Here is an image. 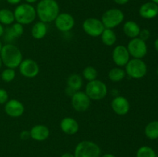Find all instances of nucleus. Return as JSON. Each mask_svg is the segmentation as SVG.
Wrapping results in <instances>:
<instances>
[{
	"label": "nucleus",
	"mask_w": 158,
	"mask_h": 157,
	"mask_svg": "<svg viewBox=\"0 0 158 157\" xmlns=\"http://www.w3.org/2000/svg\"><path fill=\"white\" fill-rule=\"evenodd\" d=\"M35 11L40 21L49 23L55 21L60 14V6L56 0H40L37 4Z\"/></svg>",
	"instance_id": "f257e3e1"
},
{
	"label": "nucleus",
	"mask_w": 158,
	"mask_h": 157,
	"mask_svg": "<svg viewBox=\"0 0 158 157\" xmlns=\"http://www.w3.org/2000/svg\"><path fill=\"white\" fill-rule=\"evenodd\" d=\"M0 57L5 66L13 69L19 67L23 61V54L20 49L11 43L2 46L0 52Z\"/></svg>",
	"instance_id": "f03ea898"
},
{
	"label": "nucleus",
	"mask_w": 158,
	"mask_h": 157,
	"mask_svg": "<svg viewBox=\"0 0 158 157\" xmlns=\"http://www.w3.org/2000/svg\"><path fill=\"white\" fill-rule=\"evenodd\" d=\"M13 12L15 21L23 26L33 22L37 16L35 8L29 3H23L19 5Z\"/></svg>",
	"instance_id": "7ed1b4c3"
},
{
	"label": "nucleus",
	"mask_w": 158,
	"mask_h": 157,
	"mask_svg": "<svg viewBox=\"0 0 158 157\" xmlns=\"http://www.w3.org/2000/svg\"><path fill=\"white\" fill-rule=\"evenodd\" d=\"M73 154L75 157H100L101 149L97 143L83 140L77 145Z\"/></svg>",
	"instance_id": "20e7f679"
},
{
	"label": "nucleus",
	"mask_w": 158,
	"mask_h": 157,
	"mask_svg": "<svg viewBox=\"0 0 158 157\" xmlns=\"http://www.w3.org/2000/svg\"><path fill=\"white\" fill-rule=\"evenodd\" d=\"M126 75L135 79L143 78L148 72V66L145 62L140 58H132L125 66Z\"/></svg>",
	"instance_id": "39448f33"
},
{
	"label": "nucleus",
	"mask_w": 158,
	"mask_h": 157,
	"mask_svg": "<svg viewBox=\"0 0 158 157\" xmlns=\"http://www.w3.org/2000/svg\"><path fill=\"white\" fill-rule=\"evenodd\" d=\"M85 92L91 100H101L107 95V86L103 82L97 78L88 82Z\"/></svg>",
	"instance_id": "423d86ee"
},
{
	"label": "nucleus",
	"mask_w": 158,
	"mask_h": 157,
	"mask_svg": "<svg viewBox=\"0 0 158 157\" xmlns=\"http://www.w3.org/2000/svg\"><path fill=\"white\" fill-rule=\"evenodd\" d=\"M101 22L106 29H114L124 20V14L119 9H110L103 14Z\"/></svg>",
	"instance_id": "0eeeda50"
},
{
	"label": "nucleus",
	"mask_w": 158,
	"mask_h": 157,
	"mask_svg": "<svg viewBox=\"0 0 158 157\" xmlns=\"http://www.w3.org/2000/svg\"><path fill=\"white\" fill-rule=\"evenodd\" d=\"M127 50L130 55L134 58H142L148 53V46L146 42L139 37L131 38L127 45Z\"/></svg>",
	"instance_id": "6e6552de"
},
{
	"label": "nucleus",
	"mask_w": 158,
	"mask_h": 157,
	"mask_svg": "<svg viewBox=\"0 0 158 157\" xmlns=\"http://www.w3.org/2000/svg\"><path fill=\"white\" fill-rule=\"evenodd\" d=\"M83 31L91 37H99L105 29L101 20L96 18H88L82 25Z\"/></svg>",
	"instance_id": "1a4fd4ad"
},
{
	"label": "nucleus",
	"mask_w": 158,
	"mask_h": 157,
	"mask_svg": "<svg viewBox=\"0 0 158 157\" xmlns=\"http://www.w3.org/2000/svg\"><path fill=\"white\" fill-rule=\"evenodd\" d=\"M91 99L85 92L77 91L71 96V105L77 112H85L89 108Z\"/></svg>",
	"instance_id": "9d476101"
},
{
	"label": "nucleus",
	"mask_w": 158,
	"mask_h": 157,
	"mask_svg": "<svg viewBox=\"0 0 158 157\" xmlns=\"http://www.w3.org/2000/svg\"><path fill=\"white\" fill-rule=\"evenodd\" d=\"M19 69L23 76L29 78H35L40 72V66L38 63L31 58L23 59L19 66Z\"/></svg>",
	"instance_id": "9b49d317"
},
{
	"label": "nucleus",
	"mask_w": 158,
	"mask_h": 157,
	"mask_svg": "<svg viewBox=\"0 0 158 157\" xmlns=\"http://www.w3.org/2000/svg\"><path fill=\"white\" fill-rule=\"evenodd\" d=\"M55 26L59 31L66 32L73 29L75 26V19L69 13H60L55 19Z\"/></svg>",
	"instance_id": "f8f14e48"
},
{
	"label": "nucleus",
	"mask_w": 158,
	"mask_h": 157,
	"mask_svg": "<svg viewBox=\"0 0 158 157\" xmlns=\"http://www.w3.org/2000/svg\"><path fill=\"white\" fill-rule=\"evenodd\" d=\"M130 53L127 48L122 45L117 46L112 52V58L114 62L119 67L125 66L130 60Z\"/></svg>",
	"instance_id": "ddd939ff"
},
{
	"label": "nucleus",
	"mask_w": 158,
	"mask_h": 157,
	"mask_svg": "<svg viewBox=\"0 0 158 157\" xmlns=\"http://www.w3.org/2000/svg\"><path fill=\"white\" fill-rule=\"evenodd\" d=\"M5 112L9 116L12 118H18L22 116L25 112L24 105L17 99L8 100L5 104Z\"/></svg>",
	"instance_id": "4468645a"
},
{
	"label": "nucleus",
	"mask_w": 158,
	"mask_h": 157,
	"mask_svg": "<svg viewBox=\"0 0 158 157\" xmlns=\"http://www.w3.org/2000/svg\"><path fill=\"white\" fill-rule=\"evenodd\" d=\"M130 103L127 99L122 95H118L114 98L111 102V108L116 114L124 115L130 111Z\"/></svg>",
	"instance_id": "2eb2a0df"
},
{
	"label": "nucleus",
	"mask_w": 158,
	"mask_h": 157,
	"mask_svg": "<svg viewBox=\"0 0 158 157\" xmlns=\"http://www.w3.org/2000/svg\"><path fill=\"white\" fill-rule=\"evenodd\" d=\"M30 138L38 142L45 141L47 139L50 134L49 128L45 125L39 124L32 126L30 129Z\"/></svg>",
	"instance_id": "dca6fc26"
},
{
	"label": "nucleus",
	"mask_w": 158,
	"mask_h": 157,
	"mask_svg": "<svg viewBox=\"0 0 158 157\" xmlns=\"http://www.w3.org/2000/svg\"><path fill=\"white\" fill-rule=\"evenodd\" d=\"M140 16L146 19H151L158 15V5L153 2H145L139 9Z\"/></svg>",
	"instance_id": "f3484780"
},
{
	"label": "nucleus",
	"mask_w": 158,
	"mask_h": 157,
	"mask_svg": "<svg viewBox=\"0 0 158 157\" xmlns=\"http://www.w3.org/2000/svg\"><path fill=\"white\" fill-rule=\"evenodd\" d=\"M60 129L67 135H74L80 129L79 123L72 117H65L60 122Z\"/></svg>",
	"instance_id": "a211bd4d"
},
{
	"label": "nucleus",
	"mask_w": 158,
	"mask_h": 157,
	"mask_svg": "<svg viewBox=\"0 0 158 157\" xmlns=\"http://www.w3.org/2000/svg\"><path fill=\"white\" fill-rule=\"evenodd\" d=\"M67 90L71 92V96L73 94L77 91H80L83 84V80L81 75L78 74H72L67 78Z\"/></svg>",
	"instance_id": "6ab92c4d"
},
{
	"label": "nucleus",
	"mask_w": 158,
	"mask_h": 157,
	"mask_svg": "<svg viewBox=\"0 0 158 157\" xmlns=\"http://www.w3.org/2000/svg\"><path fill=\"white\" fill-rule=\"evenodd\" d=\"M140 27L136 22L127 21L123 26V31L125 35L131 38H137L139 36L140 32Z\"/></svg>",
	"instance_id": "aec40b11"
},
{
	"label": "nucleus",
	"mask_w": 158,
	"mask_h": 157,
	"mask_svg": "<svg viewBox=\"0 0 158 157\" xmlns=\"http://www.w3.org/2000/svg\"><path fill=\"white\" fill-rule=\"evenodd\" d=\"M24 32V29L23 26L20 23H14L12 24L11 27H9L5 30V34H6V39L7 41H12L14 38H19L21 36Z\"/></svg>",
	"instance_id": "412c9836"
},
{
	"label": "nucleus",
	"mask_w": 158,
	"mask_h": 157,
	"mask_svg": "<svg viewBox=\"0 0 158 157\" xmlns=\"http://www.w3.org/2000/svg\"><path fill=\"white\" fill-rule=\"evenodd\" d=\"M48 28L46 23L40 21L33 25L31 30L32 36L35 39H42L47 34Z\"/></svg>",
	"instance_id": "4be33fe9"
},
{
	"label": "nucleus",
	"mask_w": 158,
	"mask_h": 157,
	"mask_svg": "<svg viewBox=\"0 0 158 157\" xmlns=\"http://www.w3.org/2000/svg\"><path fill=\"white\" fill-rule=\"evenodd\" d=\"M101 41L105 46H112L117 42V35L115 32L111 29H106L103 30L102 34L100 35Z\"/></svg>",
	"instance_id": "5701e85b"
},
{
	"label": "nucleus",
	"mask_w": 158,
	"mask_h": 157,
	"mask_svg": "<svg viewBox=\"0 0 158 157\" xmlns=\"http://www.w3.org/2000/svg\"><path fill=\"white\" fill-rule=\"evenodd\" d=\"M144 133L149 139L154 140L158 139V120L150 122L145 127Z\"/></svg>",
	"instance_id": "b1692460"
},
{
	"label": "nucleus",
	"mask_w": 158,
	"mask_h": 157,
	"mask_svg": "<svg viewBox=\"0 0 158 157\" xmlns=\"http://www.w3.org/2000/svg\"><path fill=\"white\" fill-rule=\"evenodd\" d=\"M125 76H126V72L121 67L113 68L108 72V78L114 83L122 81Z\"/></svg>",
	"instance_id": "393cba45"
},
{
	"label": "nucleus",
	"mask_w": 158,
	"mask_h": 157,
	"mask_svg": "<svg viewBox=\"0 0 158 157\" xmlns=\"http://www.w3.org/2000/svg\"><path fill=\"white\" fill-rule=\"evenodd\" d=\"M15 21L14 12L10 9H0V23L6 26L12 25Z\"/></svg>",
	"instance_id": "a878e982"
},
{
	"label": "nucleus",
	"mask_w": 158,
	"mask_h": 157,
	"mask_svg": "<svg viewBox=\"0 0 158 157\" xmlns=\"http://www.w3.org/2000/svg\"><path fill=\"white\" fill-rule=\"evenodd\" d=\"M98 72L94 66H86L83 70V77L88 82L97 79Z\"/></svg>",
	"instance_id": "bb28decb"
},
{
	"label": "nucleus",
	"mask_w": 158,
	"mask_h": 157,
	"mask_svg": "<svg viewBox=\"0 0 158 157\" xmlns=\"http://www.w3.org/2000/svg\"><path fill=\"white\" fill-rule=\"evenodd\" d=\"M137 157H157L156 152L151 147L148 146H141L137 152Z\"/></svg>",
	"instance_id": "cd10ccee"
},
{
	"label": "nucleus",
	"mask_w": 158,
	"mask_h": 157,
	"mask_svg": "<svg viewBox=\"0 0 158 157\" xmlns=\"http://www.w3.org/2000/svg\"><path fill=\"white\" fill-rule=\"evenodd\" d=\"M15 77V69H10V68H6V69L2 71L1 74V78L2 81L6 83H10L13 81Z\"/></svg>",
	"instance_id": "c85d7f7f"
},
{
	"label": "nucleus",
	"mask_w": 158,
	"mask_h": 157,
	"mask_svg": "<svg viewBox=\"0 0 158 157\" xmlns=\"http://www.w3.org/2000/svg\"><path fill=\"white\" fill-rule=\"evenodd\" d=\"M9 100V94L5 89L0 88V105L6 104Z\"/></svg>",
	"instance_id": "c756f323"
},
{
	"label": "nucleus",
	"mask_w": 158,
	"mask_h": 157,
	"mask_svg": "<svg viewBox=\"0 0 158 157\" xmlns=\"http://www.w3.org/2000/svg\"><path fill=\"white\" fill-rule=\"evenodd\" d=\"M150 36H151V32H150V31L148 30V29H141V30H140L138 37L140 38H141L142 40H143V41L146 42L147 40L150 38Z\"/></svg>",
	"instance_id": "7c9ffc66"
},
{
	"label": "nucleus",
	"mask_w": 158,
	"mask_h": 157,
	"mask_svg": "<svg viewBox=\"0 0 158 157\" xmlns=\"http://www.w3.org/2000/svg\"><path fill=\"white\" fill-rule=\"evenodd\" d=\"M29 138H30V132L27 130L22 131L20 133V139L23 140H27Z\"/></svg>",
	"instance_id": "2f4dec72"
},
{
	"label": "nucleus",
	"mask_w": 158,
	"mask_h": 157,
	"mask_svg": "<svg viewBox=\"0 0 158 157\" xmlns=\"http://www.w3.org/2000/svg\"><path fill=\"white\" fill-rule=\"evenodd\" d=\"M114 2H116L117 4L123 6V5L127 4V3L130 0H114Z\"/></svg>",
	"instance_id": "473e14b6"
},
{
	"label": "nucleus",
	"mask_w": 158,
	"mask_h": 157,
	"mask_svg": "<svg viewBox=\"0 0 158 157\" xmlns=\"http://www.w3.org/2000/svg\"><path fill=\"white\" fill-rule=\"evenodd\" d=\"M8 2V3L11 5H18L22 0H6Z\"/></svg>",
	"instance_id": "72a5a7b5"
},
{
	"label": "nucleus",
	"mask_w": 158,
	"mask_h": 157,
	"mask_svg": "<svg viewBox=\"0 0 158 157\" xmlns=\"http://www.w3.org/2000/svg\"><path fill=\"white\" fill-rule=\"evenodd\" d=\"M4 33H5L4 27H3L2 24H1V23H0V37L2 36V35H4Z\"/></svg>",
	"instance_id": "f704fd0d"
},
{
	"label": "nucleus",
	"mask_w": 158,
	"mask_h": 157,
	"mask_svg": "<svg viewBox=\"0 0 158 157\" xmlns=\"http://www.w3.org/2000/svg\"><path fill=\"white\" fill-rule=\"evenodd\" d=\"M61 157H75L74 156V154L70 153V152H66V153L63 154L61 155Z\"/></svg>",
	"instance_id": "c9c22d12"
},
{
	"label": "nucleus",
	"mask_w": 158,
	"mask_h": 157,
	"mask_svg": "<svg viewBox=\"0 0 158 157\" xmlns=\"http://www.w3.org/2000/svg\"><path fill=\"white\" fill-rule=\"evenodd\" d=\"M154 49H155V50L158 52V38H157V39L154 41Z\"/></svg>",
	"instance_id": "e433bc0d"
},
{
	"label": "nucleus",
	"mask_w": 158,
	"mask_h": 157,
	"mask_svg": "<svg viewBox=\"0 0 158 157\" xmlns=\"http://www.w3.org/2000/svg\"><path fill=\"white\" fill-rule=\"evenodd\" d=\"M101 157H116V156L111 153H106V154H104L103 155H102Z\"/></svg>",
	"instance_id": "4c0bfd02"
},
{
	"label": "nucleus",
	"mask_w": 158,
	"mask_h": 157,
	"mask_svg": "<svg viewBox=\"0 0 158 157\" xmlns=\"http://www.w3.org/2000/svg\"><path fill=\"white\" fill-rule=\"evenodd\" d=\"M26 2V3H29V4H32V3H35V2H37L38 0H25Z\"/></svg>",
	"instance_id": "58836bf2"
},
{
	"label": "nucleus",
	"mask_w": 158,
	"mask_h": 157,
	"mask_svg": "<svg viewBox=\"0 0 158 157\" xmlns=\"http://www.w3.org/2000/svg\"><path fill=\"white\" fill-rule=\"evenodd\" d=\"M2 61L1 59V57H0V69L2 68Z\"/></svg>",
	"instance_id": "ea45409f"
},
{
	"label": "nucleus",
	"mask_w": 158,
	"mask_h": 157,
	"mask_svg": "<svg viewBox=\"0 0 158 157\" xmlns=\"http://www.w3.org/2000/svg\"><path fill=\"white\" fill-rule=\"evenodd\" d=\"M151 2H153L156 3V4L158 5V0H151Z\"/></svg>",
	"instance_id": "a19ab883"
},
{
	"label": "nucleus",
	"mask_w": 158,
	"mask_h": 157,
	"mask_svg": "<svg viewBox=\"0 0 158 157\" xmlns=\"http://www.w3.org/2000/svg\"><path fill=\"white\" fill-rule=\"evenodd\" d=\"M2 47V42H0V52H1Z\"/></svg>",
	"instance_id": "79ce46f5"
},
{
	"label": "nucleus",
	"mask_w": 158,
	"mask_h": 157,
	"mask_svg": "<svg viewBox=\"0 0 158 157\" xmlns=\"http://www.w3.org/2000/svg\"><path fill=\"white\" fill-rule=\"evenodd\" d=\"M157 75H158V68H157Z\"/></svg>",
	"instance_id": "37998d69"
}]
</instances>
